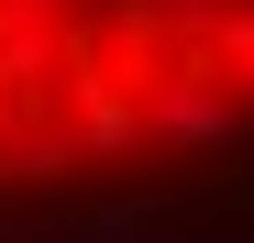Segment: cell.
<instances>
[{"label": "cell", "mask_w": 254, "mask_h": 243, "mask_svg": "<svg viewBox=\"0 0 254 243\" xmlns=\"http://www.w3.org/2000/svg\"><path fill=\"white\" fill-rule=\"evenodd\" d=\"M243 144L254 0H0V210Z\"/></svg>", "instance_id": "1"}]
</instances>
